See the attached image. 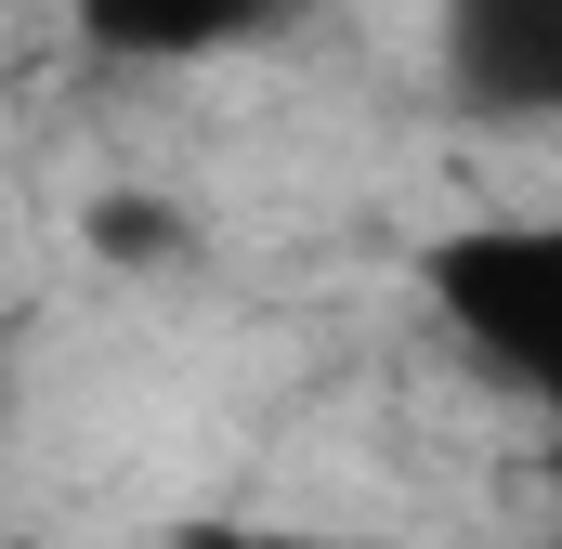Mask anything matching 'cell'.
I'll list each match as a JSON object with an SVG mask.
<instances>
[{"label": "cell", "instance_id": "6da1fadb", "mask_svg": "<svg viewBox=\"0 0 562 549\" xmlns=\"http://www.w3.org/2000/svg\"><path fill=\"white\" fill-rule=\"evenodd\" d=\"M419 301L510 393H562V236L550 223H458V236H431Z\"/></svg>", "mask_w": 562, "mask_h": 549}, {"label": "cell", "instance_id": "7a4b0ae2", "mask_svg": "<svg viewBox=\"0 0 562 549\" xmlns=\"http://www.w3.org/2000/svg\"><path fill=\"white\" fill-rule=\"evenodd\" d=\"M445 79L471 119H550L562 105V0H445Z\"/></svg>", "mask_w": 562, "mask_h": 549}, {"label": "cell", "instance_id": "3957f363", "mask_svg": "<svg viewBox=\"0 0 562 549\" xmlns=\"http://www.w3.org/2000/svg\"><path fill=\"white\" fill-rule=\"evenodd\" d=\"M314 0H66L92 66H210V53H262Z\"/></svg>", "mask_w": 562, "mask_h": 549}, {"label": "cell", "instance_id": "277c9868", "mask_svg": "<svg viewBox=\"0 0 562 549\" xmlns=\"http://www.w3.org/2000/svg\"><path fill=\"white\" fill-rule=\"evenodd\" d=\"M92 249H105V262H170L183 223H170L157 197H105V210H92Z\"/></svg>", "mask_w": 562, "mask_h": 549}]
</instances>
